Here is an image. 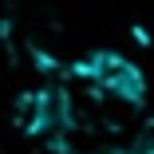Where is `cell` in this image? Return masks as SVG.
<instances>
[{"label": "cell", "mask_w": 154, "mask_h": 154, "mask_svg": "<svg viewBox=\"0 0 154 154\" xmlns=\"http://www.w3.org/2000/svg\"><path fill=\"white\" fill-rule=\"evenodd\" d=\"M75 75L83 83H91L95 91H103V95L127 103V107H138L146 99V79H142L138 63H131L119 51H91L87 59L75 63Z\"/></svg>", "instance_id": "1"}, {"label": "cell", "mask_w": 154, "mask_h": 154, "mask_svg": "<svg viewBox=\"0 0 154 154\" xmlns=\"http://www.w3.org/2000/svg\"><path fill=\"white\" fill-rule=\"evenodd\" d=\"M138 154H154V119H150V127H146L142 138H138Z\"/></svg>", "instance_id": "2"}]
</instances>
